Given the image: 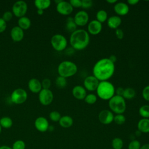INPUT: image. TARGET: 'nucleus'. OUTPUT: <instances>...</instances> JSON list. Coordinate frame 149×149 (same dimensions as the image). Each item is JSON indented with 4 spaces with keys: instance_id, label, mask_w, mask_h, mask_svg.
Masks as SVG:
<instances>
[{
    "instance_id": "1",
    "label": "nucleus",
    "mask_w": 149,
    "mask_h": 149,
    "mask_svg": "<svg viewBox=\"0 0 149 149\" xmlns=\"http://www.w3.org/2000/svg\"><path fill=\"white\" fill-rule=\"evenodd\" d=\"M115 70V63L108 58L97 61L93 68V75L100 81L108 80L113 75Z\"/></svg>"
},
{
    "instance_id": "2",
    "label": "nucleus",
    "mask_w": 149,
    "mask_h": 149,
    "mask_svg": "<svg viewBox=\"0 0 149 149\" xmlns=\"http://www.w3.org/2000/svg\"><path fill=\"white\" fill-rule=\"evenodd\" d=\"M90 34L84 29H77L71 33L69 42L71 47L75 50L81 51L85 49L90 43Z\"/></svg>"
},
{
    "instance_id": "3",
    "label": "nucleus",
    "mask_w": 149,
    "mask_h": 149,
    "mask_svg": "<svg viewBox=\"0 0 149 149\" xmlns=\"http://www.w3.org/2000/svg\"><path fill=\"white\" fill-rule=\"evenodd\" d=\"M97 96L102 100H109L115 95V88L113 84L109 81H101L96 90Z\"/></svg>"
},
{
    "instance_id": "4",
    "label": "nucleus",
    "mask_w": 149,
    "mask_h": 149,
    "mask_svg": "<svg viewBox=\"0 0 149 149\" xmlns=\"http://www.w3.org/2000/svg\"><path fill=\"white\" fill-rule=\"evenodd\" d=\"M59 76L65 78H68L74 76L77 72V66L75 63L70 61H63L58 66Z\"/></svg>"
},
{
    "instance_id": "5",
    "label": "nucleus",
    "mask_w": 149,
    "mask_h": 149,
    "mask_svg": "<svg viewBox=\"0 0 149 149\" xmlns=\"http://www.w3.org/2000/svg\"><path fill=\"white\" fill-rule=\"evenodd\" d=\"M110 110L116 114H123L126 109V101L122 96L115 95L109 101Z\"/></svg>"
},
{
    "instance_id": "6",
    "label": "nucleus",
    "mask_w": 149,
    "mask_h": 149,
    "mask_svg": "<svg viewBox=\"0 0 149 149\" xmlns=\"http://www.w3.org/2000/svg\"><path fill=\"white\" fill-rule=\"evenodd\" d=\"M51 44L52 48L56 51H62L67 48L68 41L62 34H56L51 37Z\"/></svg>"
},
{
    "instance_id": "7",
    "label": "nucleus",
    "mask_w": 149,
    "mask_h": 149,
    "mask_svg": "<svg viewBox=\"0 0 149 149\" xmlns=\"http://www.w3.org/2000/svg\"><path fill=\"white\" fill-rule=\"evenodd\" d=\"M27 98L26 91L22 88H17L14 90L10 95L12 102L15 104H23Z\"/></svg>"
},
{
    "instance_id": "8",
    "label": "nucleus",
    "mask_w": 149,
    "mask_h": 149,
    "mask_svg": "<svg viewBox=\"0 0 149 149\" xmlns=\"http://www.w3.org/2000/svg\"><path fill=\"white\" fill-rule=\"evenodd\" d=\"M27 4L25 1H16L12 6V10L13 14L17 17H22L24 16L27 11Z\"/></svg>"
},
{
    "instance_id": "9",
    "label": "nucleus",
    "mask_w": 149,
    "mask_h": 149,
    "mask_svg": "<svg viewBox=\"0 0 149 149\" xmlns=\"http://www.w3.org/2000/svg\"><path fill=\"white\" fill-rule=\"evenodd\" d=\"M38 100L42 105L47 106L51 104L54 100L52 91L49 89L42 88L38 93Z\"/></svg>"
},
{
    "instance_id": "10",
    "label": "nucleus",
    "mask_w": 149,
    "mask_h": 149,
    "mask_svg": "<svg viewBox=\"0 0 149 149\" xmlns=\"http://www.w3.org/2000/svg\"><path fill=\"white\" fill-rule=\"evenodd\" d=\"M73 19L77 26H84L88 24L89 15L86 10H81L74 15Z\"/></svg>"
},
{
    "instance_id": "11",
    "label": "nucleus",
    "mask_w": 149,
    "mask_h": 149,
    "mask_svg": "<svg viewBox=\"0 0 149 149\" xmlns=\"http://www.w3.org/2000/svg\"><path fill=\"white\" fill-rule=\"evenodd\" d=\"M99 83L100 81L93 75L88 76L84 79L83 81V87L86 88V90L90 91H96Z\"/></svg>"
},
{
    "instance_id": "12",
    "label": "nucleus",
    "mask_w": 149,
    "mask_h": 149,
    "mask_svg": "<svg viewBox=\"0 0 149 149\" xmlns=\"http://www.w3.org/2000/svg\"><path fill=\"white\" fill-rule=\"evenodd\" d=\"M98 118L100 123L103 125H109L113 122V113L109 109H103L98 113Z\"/></svg>"
},
{
    "instance_id": "13",
    "label": "nucleus",
    "mask_w": 149,
    "mask_h": 149,
    "mask_svg": "<svg viewBox=\"0 0 149 149\" xmlns=\"http://www.w3.org/2000/svg\"><path fill=\"white\" fill-rule=\"evenodd\" d=\"M56 11L62 15H69L73 10V8L70 5L69 2L62 1L59 3L56 4Z\"/></svg>"
},
{
    "instance_id": "14",
    "label": "nucleus",
    "mask_w": 149,
    "mask_h": 149,
    "mask_svg": "<svg viewBox=\"0 0 149 149\" xmlns=\"http://www.w3.org/2000/svg\"><path fill=\"white\" fill-rule=\"evenodd\" d=\"M102 29V24L96 19L93 20L88 23L87 32L89 34L93 36L100 34Z\"/></svg>"
},
{
    "instance_id": "15",
    "label": "nucleus",
    "mask_w": 149,
    "mask_h": 149,
    "mask_svg": "<svg viewBox=\"0 0 149 149\" xmlns=\"http://www.w3.org/2000/svg\"><path fill=\"white\" fill-rule=\"evenodd\" d=\"M34 126L38 131L43 133L48 130L49 125L47 118L44 116H39L34 121Z\"/></svg>"
},
{
    "instance_id": "16",
    "label": "nucleus",
    "mask_w": 149,
    "mask_h": 149,
    "mask_svg": "<svg viewBox=\"0 0 149 149\" xmlns=\"http://www.w3.org/2000/svg\"><path fill=\"white\" fill-rule=\"evenodd\" d=\"M114 11L118 16H125L129 12V5L123 2H117L113 7Z\"/></svg>"
},
{
    "instance_id": "17",
    "label": "nucleus",
    "mask_w": 149,
    "mask_h": 149,
    "mask_svg": "<svg viewBox=\"0 0 149 149\" xmlns=\"http://www.w3.org/2000/svg\"><path fill=\"white\" fill-rule=\"evenodd\" d=\"M73 96L77 100H82L86 97L87 94V90L86 88L80 85L75 86L72 90Z\"/></svg>"
},
{
    "instance_id": "18",
    "label": "nucleus",
    "mask_w": 149,
    "mask_h": 149,
    "mask_svg": "<svg viewBox=\"0 0 149 149\" xmlns=\"http://www.w3.org/2000/svg\"><path fill=\"white\" fill-rule=\"evenodd\" d=\"M10 37L13 41L19 42L24 37V31L18 26H15L11 29Z\"/></svg>"
},
{
    "instance_id": "19",
    "label": "nucleus",
    "mask_w": 149,
    "mask_h": 149,
    "mask_svg": "<svg viewBox=\"0 0 149 149\" xmlns=\"http://www.w3.org/2000/svg\"><path fill=\"white\" fill-rule=\"evenodd\" d=\"M28 87L31 92L39 93L42 90L41 82L36 78H32L28 82Z\"/></svg>"
},
{
    "instance_id": "20",
    "label": "nucleus",
    "mask_w": 149,
    "mask_h": 149,
    "mask_svg": "<svg viewBox=\"0 0 149 149\" xmlns=\"http://www.w3.org/2000/svg\"><path fill=\"white\" fill-rule=\"evenodd\" d=\"M107 25L112 29H117L122 23V19L118 15L111 16L107 19Z\"/></svg>"
},
{
    "instance_id": "21",
    "label": "nucleus",
    "mask_w": 149,
    "mask_h": 149,
    "mask_svg": "<svg viewBox=\"0 0 149 149\" xmlns=\"http://www.w3.org/2000/svg\"><path fill=\"white\" fill-rule=\"evenodd\" d=\"M137 130L141 133H149V118H141L137 123Z\"/></svg>"
},
{
    "instance_id": "22",
    "label": "nucleus",
    "mask_w": 149,
    "mask_h": 149,
    "mask_svg": "<svg viewBox=\"0 0 149 149\" xmlns=\"http://www.w3.org/2000/svg\"><path fill=\"white\" fill-rule=\"evenodd\" d=\"M58 122L62 127L69 128L73 124V119L70 116L64 115L61 116Z\"/></svg>"
},
{
    "instance_id": "23",
    "label": "nucleus",
    "mask_w": 149,
    "mask_h": 149,
    "mask_svg": "<svg viewBox=\"0 0 149 149\" xmlns=\"http://www.w3.org/2000/svg\"><path fill=\"white\" fill-rule=\"evenodd\" d=\"M18 26L21 28L23 30L29 29L31 26V20L30 19L26 16H23L22 17L19 18L17 21Z\"/></svg>"
},
{
    "instance_id": "24",
    "label": "nucleus",
    "mask_w": 149,
    "mask_h": 149,
    "mask_svg": "<svg viewBox=\"0 0 149 149\" xmlns=\"http://www.w3.org/2000/svg\"><path fill=\"white\" fill-rule=\"evenodd\" d=\"M77 25L76 24L74 19L73 17H68L66 19V24H65V28L66 30L71 33L76 31L77 29Z\"/></svg>"
},
{
    "instance_id": "25",
    "label": "nucleus",
    "mask_w": 149,
    "mask_h": 149,
    "mask_svg": "<svg viewBox=\"0 0 149 149\" xmlns=\"http://www.w3.org/2000/svg\"><path fill=\"white\" fill-rule=\"evenodd\" d=\"M51 3L50 0H36L34 1V5L37 9L44 10L50 6Z\"/></svg>"
},
{
    "instance_id": "26",
    "label": "nucleus",
    "mask_w": 149,
    "mask_h": 149,
    "mask_svg": "<svg viewBox=\"0 0 149 149\" xmlns=\"http://www.w3.org/2000/svg\"><path fill=\"white\" fill-rule=\"evenodd\" d=\"M0 125L2 128L9 129L13 125V120L8 116H3L0 119Z\"/></svg>"
},
{
    "instance_id": "27",
    "label": "nucleus",
    "mask_w": 149,
    "mask_h": 149,
    "mask_svg": "<svg viewBox=\"0 0 149 149\" xmlns=\"http://www.w3.org/2000/svg\"><path fill=\"white\" fill-rule=\"evenodd\" d=\"M136 95V91L132 87H127L124 88V91L122 97L125 100H131L133 99Z\"/></svg>"
},
{
    "instance_id": "28",
    "label": "nucleus",
    "mask_w": 149,
    "mask_h": 149,
    "mask_svg": "<svg viewBox=\"0 0 149 149\" xmlns=\"http://www.w3.org/2000/svg\"><path fill=\"white\" fill-rule=\"evenodd\" d=\"M108 13L106 10L104 9H100L97 11L96 13V20L102 23L107 20L108 19Z\"/></svg>"
},
{
    "instance_id": "29",
    "label": "nucleus",
    "mask_w": 149,
    "mask_h": 149,
    "mask_svg": "<svg viewBox=\"0 0 149 149\" xmlns=\"http://www.w3.org/2000/svg\"><path fill=\"white\" fill-rule=\"evenodd\" d=\"M123 144V141L120 137L113 138L111 142L112 149H122Z\"/></svg>"
},
{
    "instance_id": "30",
    "label": "nucleus",
    "mask_w": 149,
    "mask_h": 149,
    "mask_svg": "<svg viewBox=\"0 0 149 149\" xmlns=\"http://www.w3.org/2000/svg\"><path fill=\"white\" fill-rule=\"evenodd\" d=\"M139 112L142 118H149V105H143L139 108Z\"/></svg>"
},
{
    "instance_id": "31",
    "label": "nucleus",
    "mask_w": 149,
    "mask_h": 149,
    "mask_svg": "<svg viewBox=\"0 0 149 149\" xmlns=\"http://www.w3.org/2000/svg\"><path fill=\"white\" fill-rule=\"evenodd\" d=\"M55 84L59 88H64L67 85V80L66 78L59 76L56 78Z\"/></svg>"
},
{
    "instance_id": "32",
    "label": "nucleus",
    "mask_w": 149,
    "mask_h": 149,
    "mask_svg": "<svg viewBox=\"0 0 149 149\" xmlns=\"http://www.w3.org/2000/svg\"><path fill=\"white\" fill-rule=\"evenodd\" d=\"M84 100L88 104H90V105L94 104L97 101V95L93 93L88 94L86 95Z\"/></svg>"
},
{
    "instance_id": "33",
    "label": "nucleus",
    "mask_w": 149,
    "mask_h": 149,
    "mask_svg": "<svg viewBox=\"0 0 149 149\" xmlns=\"http://www.w3.org/2000/svg\"><path fill=\"white\" fill-rule=\"evenodd\" d=\"M125 121L126 118L123 114H116L115 115H114L113 122L116 124L118 125H122L125 123Z\"/></svg>"
},
{
    "instance_id": "34",
    "label": "nucleus",
    "mask_w": 149,
    "mask_h": 149,
    "mask_svg": "<svg viewBox=\"0 0 149 149\" xmlns=\"http://www.w3.org/2000/svg\"><path fill=\"white\" fill-rule=\"evenodd\" d=\"M61 113L56 111H53L51 112L49 114V118L51 120L54 122H59V119L61 118Z\"/></svg>"
},
{
    "instance_id": "35",
    "label": "nucleus",
    "mask_w": 149,
    "mask_h": 149,
    "mask_svg": "<svg viewBox=\"0 0 149 149\" xmlns=\"http://www.w3.org/2000/svg\"><path fill=\"white\" fill-rule=\"evenodd\" d=\"M12 149H25L26 143L23 140H16L12 144Z\"/></svg>"
},
{
    "instance_id": "36",
    "label": "nucleus",
    "mask_w": 149,
    "mask_h": 149,
    "mask_svg": "<svg viewBox=\"0 0 149 149\" xmlns=\"http://www.w3.org/2000/svg\"><path fill=\"white\" fill-rule=\"evenodd\" d=\"M141 146V143L139 140H132L129 143L127 149H140Z\"/></svg>"
},
{
    "instance_id": "37",
    "label": "nucleus",
    "mask_w": 149,
    "mask_h": 149,
    "mask_svg": "<svg viewBox=\"0 0 149 149\" xmlns=\"http://www.w3.org/2000/svg\"><path fill=\"white\" fill-rule=\"evenodd\" d=\"M93 2L91 0H81V8L83 9H89L92 7Z\"/></svg>"
},
{
    "instance_id": "38",
    "label": "nucleus",
    "mask_w": 149,
    "mask_h": 149,
    "mask_svg": "<svg viewBox=\"0 0 149 149\" xmlns=\"http://www.w3.org/2000/svg\"><path fill=\"white\" fill-rule=\"evenodd\" d=\"M13 14L12 12L6 11L5 12L3 13L2 18L6 22H9V21L11 20V19L13 17Z\"/></svg>"
},
{
    "instance_id": "39",
    "label": "nucleus",
    "mask_w": 149,
    "mask_h": 149,
    "mask_svg": "<svg viewBox=\"0 0 149 149\" xmlns=\"http://www.w3.org/2000/svg\"><path fill=\"white\" fill-rule=\"evenodd\" d=\"M142 96L146 101H149V85L144 87L143 89Z\"/></svg>"
},
{
    "instance_id": "40",
    "label": "nucleus",
    "mask_w": 149,
    "mask_h": 149,
    "mask_svg": "<svg viewBox=\"0 0 149 149\" xmlns=\"http://www.w3.org/2000/svg\"><path fill=\"white\" fill-rule=\"evenodd\" d=\"M42 88L44 89H49V87L51 86V81L50 79L48 78H45L43 79L41 82Z\"/></svg>"
},
{
    "instance_id": "41",
    "label": "nucleus",
    "mask_w": 149,
    "mask_h": 149,
    "mask_svg": "<svg viewBox=\"0 0 149 149\" xmlns=\"http://www.w3.org/2000/svg\"><path fill=\"white\" fill-rule=\"evenodd\" d=\"M69 3L73 8H80L81 7V0H70Z\"/></svg>"
},
{
    "instance_id": "42",
    "label": "nucleus",
    "mask_w": 149,
    "mask_h": 149,
    "mask_svg": "<svg viewBox=\"0 0 149 149\" xmlns=\"http://www.w3.org/2000/svg\"><path fill=\"white\" fill-rule=\"evenodd\" d=\"M115 35L119 40H122L124 37L123 31L120 29H117L115 30Z\"/></svg>"
},
{
    "instance_id": "43",
    "label": "nucleus",
    "mask_w": 149,
    "mask_h": 149,
    "mask_svg": "<svg viewBox=\"0 0 149 149\" xmlns=\"http://www.w3.org/2000/svg\"><path fill=\"white\" fill-rule=\"evenodd\" d=\"M6 29V23L1 17H0V33H3Z\"/></svg>"
},
{
    "instance_id": "44",
    "label": "nucleus",
    "mask_w": 149,
    "mask_h": 149,
    "mask_svg": "<svg viewBox=\"0 0 149 149\" xmlns=\"http://www.w3.org/2000/svg\"><path fill=\"white\" fill-rule=\"evenodd\" d=\"M123 91H124V88L123 87H118V88H115V95L122 96Z\"/></svg>"
},
{
    "instance_id": "45",
    "label": "nucleus",
    "mask_w": 149,
    "mask_h": 149,
    "mask_svg": "<svg viewBox=\"0 0 149 149\" xmlns=\"http://www.w3.org/2000/svg\"><path fill=\"white\" fill-rule=\"evenodd\" d=\"M66 53L68 54V55H72V54H73V53L74 52V50L75 49H74L72 47H69V48H66Z\"/></svg>"
},
{
    "instance_id": "46",
    "label": "nucleus",
    "mask_w": 149,
    "mask_h": 149,
    "mask_svg": "<svg viewBox=\"0 0 149 149\" xmlns=\"http://www.w3.org/2000/svg\"><path fill=\"white\" fill-rule=\"evenodd\" d=\"M139 2V0H127V2L128 4L130 5H135L137 3H138Z\"/></svg>"
},
{
    "instance_id": "47",
    "label": "nucleus",
    "mask_w": 149,
    "mask_h": 149,
    "mask_svg": "<svg viewBox=\"0 0 149 149\" xmlns=\"http://www.w3.org/2000/svg\"><path fill=\"white\" fill-rule=\"evenodd\" d=\"M108 58H109V59L112 62H113V63H115L116 62V61H117V58H116V56L115 55H110Z\"/></svg>"
},
{
    "instance_id": "48",
    "label": "nucleus",
    "mask_w": 149,
    "mask_h": 149,
    "mask_svg": "<svg viewBox=\"0 0 149 149\" xmlns=\"http://www.w3.org/2000/svg\"><path fill=\"white\" fill-rule=\"evenodd\" d=\"M140 149H149V143L144 144L143 145L141 146Z\"/></svg>"
},
{
    "instance_id": "49",
    "label": "nucleus",
    "mask_w": 149,
    "mask_h": 149,
    "mask_svg": "<svg viewBox=\"0 0 149 149\" xmlns=\"http://www.w3.org/2000/svg\"><path fill=\"white\" fill-rule=\"evenodd\" d=\"M0 149H12V148L9 147V146H8L3 145V146H0Z\"/></svg>"
},
{
    "instance_id": "50",
    "label": "nucleus",
    "mask_w": 149,
    "mask_h": 149,
    "mask_svg": "<svg viewBox=\"0 0 149 149\" xmlns=\"http://www.w3.org/2000/svg\"><path fill=\"white\" fill-rule=\"evenodd\" d=\"M107 2L110 4H115L118 1L117 0H107Z\"/></svg>"
},
{
    "instance_id": "51",
    "label": "nucleus",
    "mask_w": 149,
    "mask_h": 149,
    "mask_svg": "<svg viewBox=\"0 0 149 149\" xmlns=\"http://www.w3.org/2000/svg\"><path fill=\"white\" fill-rule=\"evenodd\" d=\"M37 13L39 15H42L43 14V13H44V10H41V9H37Z\"/></svg>"
},
{
    "instance_id": "52",
    "label": "nucleus",
    "mask_w": 149,
    "mask_h": 149,
    "mask_svg": "<svg viewBox=\"0 0 149 149\" xmlns=\"http://www.w3.org/2000/svg\"><path fill=\"white\" fill-rule=\"evenodd\" d=\"M135 134L136 135V136H140L141 134V133L139 131V130H137V131H136V132H135Z\"/></svg>"
},
{
    "instance_id": "53",
    "label": "nucleus",
    "mask_w": 149,
    "mask_h": 149,
    "mask_svg": "<svg viewBox=\"0 0 149 149\" xmlns=\"http://www.w3.org/2000/svg\"><path fill=\"white\" fill-rule=\"evenodd\" d=\"M61 1H62V0H55V2L56 3V4H58V3H59V2H61Z\"/></svg>"
},
{
    "instance_id": "54",
    "label": "nucleus",
    "mask_w": 149,
    "mask_h": 149,
    "mask_svg": "<svg viewBox=\"0 0 149 149\" xmlns=\"http://www.w3.org/2000/svg\"><path fill=\"white\" fill-rule=\"evenodd\" d=\"M1 131H2V127H1V126L0 125V134H1Z\"/></svg>"
},
{
    "instance_id": "55",
    "label": "nucleus",
    "mask_w": 149,
    "mask_h": 149,
    "mask_svg": "<svg viewBox=\"0 0 149 149\" xmlns=\"http://www.w3.org/2000/svg\"><path fill=\"white\" fill-rule=\"evenodd\" d=\"M109 149H112V148H109Z\"/></svg>"
}]
</instances>
